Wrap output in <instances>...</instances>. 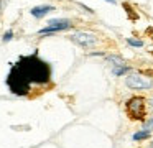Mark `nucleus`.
<instances>
[{
  "instance_id": "1",
  "label": "nucleus",
  "mask_w": 153,
  "mask_h": 148,
  "mask_svg": "<svg viewBox=\"0 0 153 148\" xmlns=\"http://www.w3.org/2000/svg\"><path fill=\"white\" fill-rule=\"evenodd\" d=\"M53 69L48 61L40 58L38 49L27 56H20L17 62H13L7 74L5 84L13 95L25 97L30 94L33 86H46L51 82Z\"/></svg>"
},
{
  "instance_id": "2",
  "label": "nucleus",
  "mask_w": 153,
  "mask_h": 148,
  "mask_svg": "<svg viewBox=\"0 0 153 148\" xmlns=\"http://www.w3.org/2000/svg\"><path fill=\"white\" fill-rule=\"evenodd\" d=\"M145 99L140 97V95H135V97H130L125 104V109H127V114L130 115V118L133 120H143L145 122Z\"/></svg>"
},
{
  "instance_id": "3",
  "label": "nucleus",
  "mask_w": 153,
  "mask_h": 148,
  "mask_svg": "<svg viewBox=\"0 0 153 148\" xmlns=\"http://www.w3.org/2000/svg\"><path fill=\"white\" fill-rule=\"evenodd\" d=\"M125 86L130 89H135V91H146V89L153 87V81L142 74H128L125 77Z\"/></svg>"
},
{
  "instance_id": "4",
  "label": "nucleus",
  "mask_w": 153,
  "mask_h": 148,
  "mask_svg": "<svg viewBox=\"0 0 153 148\" xmlns=\"http://www.w3.org/2000/svg\"><path fill=\"white\" fill-rule=\"evenodd\" d=\"M69 39L76 45L82 46V48H92L94 45L99 43V38L92 33H84V31H77V33H73L69 36Z\"/></svg>"
},
{
  "instance_id": "5",
  "label": "nucleus",
  "mask_w": 153,
  "mask_h": 148,
  "mask_svg": "<svg viewBox=\"0 0 153 148\" xmlns=\"http://www.w3.org/2000/svg\"><path fill=\"white\" fill-rule=\"evenodd\" d=\"M50 12H54L53 5H38V7H33V8L30 10V13L35 18H43V16L48 15Z\"/></svg>"
},
{
  "instance_id": "6",
  "label": "nucleus",
  "mask_w": 153,
  "mask_h": 148,
  "mask_svg": "<svg viewBox=\"0 0 153 148\" xmlns=\"http://www.w3.org/2000/svg\"><path fill=\"white\" fill-rule=\"evenodd\" d=\"M73 23H69V25H54V26H45V28H41L40 31V35H50V33H56V31H64V30H71L73 28Z\"/></svg>"
},
{
  "instance_id": "7",
  "label": "nucleus",
  "mask_w": 153,
  "mask_h": 148,
  "mask_svg": "<svg viewBox=\"0 0 153 148\" xmlns=\"http://www.w3.org/2000/svg\"><path fill=\"white\" fill-rule=\"evenodd\" d=\"M107 61L112 62L114 68H117V66H127L125 59L120 58V56H115V54H109V56H107Z\"/></svg>"
},
{
  "instance_id": "8",
  "label": "nucleus",
  "mask_w": 153,
  "mask_h": 148,
  "mask_svg": "<svg viewBox=\"0 0 153 148\" xmlns=\"http://www.w3.org/2000/svg\"><path fill=\"white\" fill-rule=\"evenodd\" d=\"M150 135H152V132L140 130V132H135V133H133V140H135V141H142V140H146V138H150Z\"/></svg>"
},
{
  "instance_id": "9",
  "label": "nucleus",
  "mask_w": 153,
  "mask_h": 148,
  "mask_svg": "<svg viewBox=\"0 0 153 148\" xmlns=\"http://www.w3.org/2000/svg\"><path fill=\"white\" fill-rule=\"evenodd\" d=\"M128 71H130L128 66H117V68H112V74L114 76H125Z\"/></svg>"
},
{
  "instance_id": "10",
  "label": "nucleus",
  "mask_w": 153,
  "mask_h": 148,
  "mask_svg": "<svg viewBox=\"0 0 153 148\" xmlns=\"http://www.w3.org/2000/svg\"><path fill=\"white\" fill-rule=\"evenodd\" d=\"M123 10L127 12V15H128V18H130V20H138V15L135 13V10H133V8H132V7H130L127 2L123 3Z\"/></svg>"
},
{
  "instance_id": "11",
  "label": "nucleus",
  "mask_w": 153,
  "mask_h": 148,
  "mask_svg": "<svg viewBox=\"0 0 153 148\" xmlns=\"http://www.w3.org/2000/svg\"><path fill=\"white\" fill-rule=\"evenodd\" d=\"M69 23H73V22H71V20H68V18H53V20H50V22H48V25L54 26V25H69Z\"/></svg>"
},
{
  "instance_id": "12",
  "label": "nucleus",
  "mask_w": 153,
  "mask_h": 148,
  "mask_svg": "<svg viewBox=\"0 0 153 148\" xmlns=\"http://www.w3.org/2000/svg\"><path fill=\"white\" fill-rule=\"evenodd\" d=\"M127 45L133 46V48H142L143 41L142 39H137V38H127Z\"/></svg>"
},
{
  "instance_id": "13",
  "label": "nucleus",
  "mask_w": 153,
  "mask_h": 148,
  "mask_svg": "<svg viewBox=\"0 0 153 148\" xmlns=\"http://www.w3.org/2000/svg\"><path fill=\"white\" fill-rule=\"evenodd\" d=\"M143 130H146V132H153V117H150L148 120L143 122Z\"/></svg>"
},
{
  "instance_id": "14",
  "label": "nucleus",
  "mask_w": 153,
  "mask_h": 148,
  "mask_svg": "<svg viewBox=\"0 0 153 148\" xmlns=\"http://www.w3.org/2000/svg\"><path fill=\"white\" fill-rule=\"evenodd\" d=\"M12 38H13V31H12V30H8V31L4 33V36H2V41H4V43H8V41H12Z\"/></svg>"
},
{
  "instance_id": "15",
  "label": "nucleus",
  "mask_w": 153,
  "mask_h": 148,
  "mask_svg": "<svg viewBox=\"0 0 153 148\" xmlns=\"http://www.w3.org/2000/svg\"><path fill=\"white\" fill-rule=\"evenodd\" d=\"M8 3V0H0V15H2V12H4L5 5Z\"/></svg>"
},
{
  "instance_id": "16",
  "label": "nucleus",
  "mask_w": 153,
  "mask_h": 148,
  "mask_svg": "<svg viewBox=\"0 0 153 148\" xmlns=\"http://www.w3.org/2000/svg\"><path fill=\"white\" fill-rule=\"evenodd\" d=\"M79 7H81V8H84L87 13H94V10H92V8H89L87 5H84V3H79Z\"/></svg>"
},
{
  "instance_id": "17",
  "label": "nucleus",
  "mask_w": 153,
  "mask_h": 148,
  "mask_svg": "<svg viewBox=\"0 0 153 148\" xmlns=\"http://www.w3.org/2000/svg\"><path fill=\"white\" fill-rule=\"evenodd\" d=\"M89 56H104V53L102 51H96V53H91Z\"/></svg>"
},
{
  "instance_id": "18",
  "label": "nucleus",
  "mask_w": 153,
  "mask_h": 148,
  "mask_svg": "<svg viewBox=\"0 0 153 148\" xmlns=\"http://www.w3.org/2000/svg\"><path fill=\"white\" fill-rule=\"evenodd\" d=\"M146 102H148L150 109H152V110H153V97H152V99H148V100H146Z\"/></svg>"
},
{
  "instance_id": "19",
  "label": "nucleus",
  "mask_w": 153,
  "mask_h": 148,
  "mask_svg": "<svg viewBox=\"0 0 153 148\" xmlns=\"http://www.w3.org/2000/svg\"><path fill=\"white\" fill-rule=\"evenodd\" d=\"M104 2H107V3H112V5H115V3H117V0H104Z\"/></svg>"
},
{
  "instance_id": "20",
  "label": "nucleus",
  "mask_w": 153,
  "mask_h": 148,
  "mask_svg": "<svg viewBox=\"0 0 153 148\" xmlns=\"http://www.w3.org/2000/svg\"><path fill=\"white\" fill-rule=\"evenodd\" d=\"M150 148H153V140H152V143H150Z\"/></svg>"
}]
</instances>
